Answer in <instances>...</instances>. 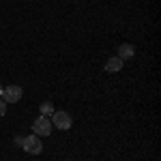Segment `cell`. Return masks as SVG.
I'll use <instances>...</instances> for the list:
<instances>
[{"mask_svg": "<svg viewBox=\"0 0 161 161\" xmlns=\"http://www.w3.org/2000/svg\"><path fill=\"white\" fill-rule=\"evenodd\" d=\"M39 112H41V116H52L54 114V103L52 101H43L39 105Z\"/></svg>", "mask_w": 161, "mask_h": 161, "instance_id": "cell-7", "label": "cell"}, {"mask_svg": "<svg viewBox=\"0 0 161 161\" xmlns=\"http://www.w3.org/2000/svg\"><path fill=\"white\" fill-rule=\"evenodd\" d=\"M22 148L30 155H39L43 150V144H41V137L39 136H26L24 142H22Z\"/></svg>", "mask_w": 161, "mask_h": 161, "instance_id": "cell-2", "label": "cell"}, {"mask_svg": "<svg viewBox=\"0 0 161 161\" xmlns=\"http://www.w3.org/2000/svg\"><path fill=\"white\" fill-rule=\"evenodd\" d=\"M22 95H24L22 86H2L0 99L4 101V103H17V101L22 99Z\"/></svg>", "mask_w": 161, "mask_h": 161, "instance_id": "cell-1", "label": "cell"}, {"mask_svg": "<svg viewBox=\"0 0 161 161\" xmlns=\"http://www.w3.org/2000/svg\"><path fill=\"white\" fill-rule=\"evenodd\" d=\"M123 62L118 56H112V58H108V62H105V71L108 73H116V71H120L123 69Z\"/></svg>", "mask_w": 161, "mask_h": 161, "instance_id": "cell-5", "label": "cell"}, {"mask_svg": "<svg viewBox=\"0 0 161 161\" xmlns=\"http://www.w3.org/2000/svg\"><path fill=\"white\" fill-rule=\"evenodd\" d=\"M4 112H7V103L0 99V116H4Z\"/></svg>", "mask_w": 161, "mask_h": 161, "instance_id": "cell-8", "label": "cell"}, {"mask_svg": "<svg viewBox=\"0 0 161 161\" xmlns=\"http://www.w3.org/2000/svg\"><path fill=\"white\" fill-rule=\"evenodd\" d=\"M0 95H2V84H0Z\"/></svg>", "mask_w": 161, "mask_h": 161, "instance_id": "cell-10", "label": "cell"}, {"mask_svg": "<svg viewBox=\"0 0 161 161\" xmlns=\"http://www.w3.org/2000/svg\"><path fill=\"white\" fill-rule=\"evenodd\" d=\"M32 133L35 136H50L52 133V123H50V118L47 116H39L37 120L32 123Z\"/></svg>", "mask_w": 161, "mask_h": 161, "instance_id": "cell-3", "label": "cell"}, {"mask_svg": "<svg viewBox=\"0 0 161 161\" xmlns=\"http://www.w3.org/2000/svg\"><path fill=\"white\" fill-rule=\"evenodd\" d=\"M133 54H136V50H133L131 43H123V45H118V58H120V60L133 58Z\"/></svg>", "mask_w": 161, "mask_h": 161, "instance_id": "cell-6", "label": "cell"}, {"mask_svg": "<svg viewBox=\"0 0 161 161\" xmlns=\"http://www.w3.org/2000/svg\"><path fill=\"white\" fill-rule=\"evenodd\" d=\"M54 127H58V129H71V125H73V118L67 114V112H54L52 114V120H50Z\"/></svg>", "mask_w": 161, "mask_h": 161, "instance_id": "cell-4", "label": "cell"}, {"mask_svg": "<svg viewBox=\"0 0 161 161\" xmlns=\"http://www.w3.org/2000/svg\"><path fill=\"white\" fill-rule=\"evenodd\" d=\"M22 142H24V137H22V136H15V144H17V146H22Z\"/></svg>", "mask_w": 161, "mask_h": 161, "instance_id": "cell-9", "label": "cell"}]
</instances>
